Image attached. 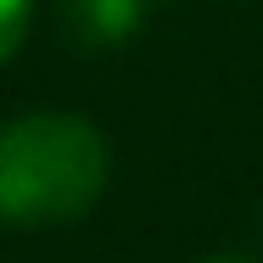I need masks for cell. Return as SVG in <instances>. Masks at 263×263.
Instances as JSON below:
<instances>
[{
	"mask_svg": "<svg viewBox=\"0 0 263 263\" xmlns=\"http://www.w3.org/2000/svg\"><path fill=\"white\" fill-rule=\"evenodd\" d=\"M112 146L79 112H23L0 123V224H67L101 202Z\"/></svg>",
	"mask_w": 263,
	"mask_h": 263,
	"instance_id": "6da1fadb",
	"label": "cell"
},
{
	"mask_svg": "<svg viewBox=\"0 0 263 263\" xmlns=\"http://www.w3.org/2000/svg\"><path fill=\"white\" fill-rule=\"evenodd\" d=\"M208 263H252V258H235V252H218V258H208Z\"/></svg>",
	"mask_w": 263,
	"mask_h": 263,
	"instance_id": "277c9868",
	"label": "cell"
},
{
	"mask_svg": "<svg viewBox=\"0 0 263 263\" xmlns=\"http://www.w3.org/2000/svg\"><path fill=\"white\" fill-rule=\"evenodd\" d=\"M146 23V0H67V28L79 45H123Z\"/></svg>",
	"mask_w": 263,
	"mask_h": 263,
	"instance_id": "7a4b0ae2",
	"label": "cell"
},
{
	"mask_svg": "<svg viewBox=\"0 0 263 263\" xmlns=\"http://www.w3.org/2000/svg\"><path fill=\"white\" fill-rule=\"evenodd\" d=\"M28 17H34V0H0V62H11V51L23 45Z\"/></svg>",
	"mask_w": 263,
	"mask_h": 263,
	"instance_id": "3957f363",
	"label": "cell"
}]
</instances>
